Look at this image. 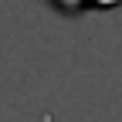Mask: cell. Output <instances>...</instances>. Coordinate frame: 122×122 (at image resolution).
<instances>
[{
	"label": "cell",
	"mask_w": 122,
	"mask_h": 122,
	"mask_svg": "<svg viewBox=\"0 0 122 122\" xmlns=\"http://www.w3.org/2000/svg\"><path fill=\"white\" fill-rule=\"evenodd\" d=\"M48 4L68 17H78L85 10H109V7H119L122 0H48Z\"/></svg>",
	"instance_id": "obj_1"
}]
</instances>
